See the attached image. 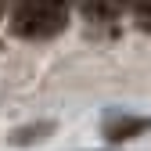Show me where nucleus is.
<instances>
[{"instance_id":"1","label":"nucleus","mask_w":151,"mask_h":151,"mask_svg":"<svg viewBox=\"0 0 151 151\" xmlns=\"http://www.w3.org/2000/svg\"><path fill=\"white\" fill-rule=\"evenodd\" d=\"M68 25L65 0H22L11 4V32L22 40H50Z\"/></svg>"},{"instance_id":"2","label":"nucleus","mask_w":151,"mask_h":151,"mask_svg":"<svg viewBox=\"0 0 151 151\" xmlns=\"http://www.w3.org/2000/svg\"><path fill=\"white\" fill-rule=\"evenodd\" d=\"M147 126H151L147 119H137V115H122V111H119V115H108L101 129H104V140H129V137L144 133Z\"/></svg>"},{"instance_id":"3","label":"nucleus","mask_w":151,"mask_h":151,"mask_svg":"<svg viewBox=\"0 0 151 151\" xmlns=\"http://www.w3.org/2000/svg\"><path fill=\"white\" fill-rule=\"evenodd\" d=\"M68 4V0H65ZM76 7H79L86 18H93V22H108V18H115V11L122 7L119 0H72Z\"/></svg>"},{"instance_id":"4","label":"nucleus","mask_w":151,"mask_h":151,"mask_svg":"<svg viewBox=\"0 0 151 151\" xmlns=\"http://www.w3.org/2000/svg\"><path fill=\"white\" fill-rule=\"evenodd\" d=\"M119 4H126V7H133V11H137L140 18H144V14H151V0H119Z\"/></svg>"},{"instance_id":"5","label":"nucleus","mask_w":151,"mask_h":151,"mask_svg":"<svg viewBox=\"0 0 151 151\" xmlns=\"http://www.w3.org/2000/svg\"><path fill=\"white\" fill-rule=\"evenodd\" d=\"M0 11H4V0H0Z\"/></svg>"}]
</instances>
